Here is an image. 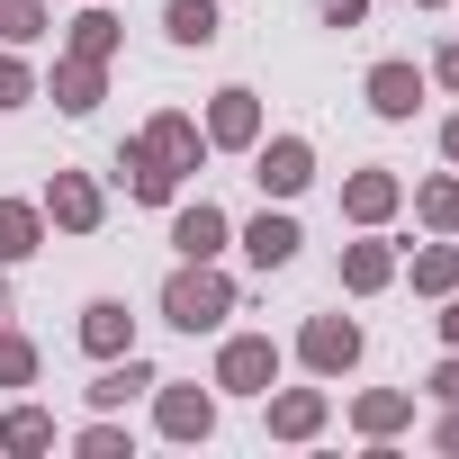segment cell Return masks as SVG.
I'll list each match as a JSON object with an SVG mask.
<instances>
[{"mask_svg": "<svg viewBox=\"0 0 459 459\" xmlns=\"http://www.w3.org/2000/svg\"><path fill=\"white\" fill-rule=\"evenodd\" d=\"M162 307H171V325H189V333H198V325H216V316H225V280H216V271H180Z\"/></svg>", "mask_w": 459, "mask_h": 459, "instance_id": "obj_1", "label": "cell"}, {"mask_svg": "<svg viewBox=\"0 0 459 459\" xmlns=\"http://www.w3.org/2000/svg\"><path fill=\"white\" fill-rule=\"evenodd\" d=\"M450 153H459V126H450Z\"/></svg>", "mask_w": 459, "mask_h": 459, "instance_id": "obj_20", "label": "cell"}, {"mask_svg": "<svg viewBox=\"0 0 459 459\" xmlns=\"http://www.w3.org/2000/svg\"><path fill=\"white\" fill-rule=\"evenodd\" d=\"M19 100H28V73H19V64H0V108H19Z\"/></svg>", "mask_w": 459, "mask_h": 459, "instance_id": "obj_15", "label": "cell"}, {"mask_svg": "<svg viewBox=\"0 0 459 459\" xmlns=\"http://www.w3.org/2000/svg\"><path fill=\"white\" fill-rule=\"evenodd\" d=\"M441 82H459V46H450V55H441Z\"/></svg>", "mask_w": 459, "mask_h": 459, "instance_id": "obj_18", "label": "cell"}, {"mask_svg": "<svg viewBox=\"0 0 459 459\" xmlns=\"http://www.w3.org/2000/svg\"><path fill=\"white\" fill-rule=\"evenodd\" d=\"M262 180L271 189H307V144H271L262 153Z\"/></svg>", "mask_w": 459, "mask_h": 459, "instance_id": "obj_7", "label": "cell"}, {"mask_svg": "<svg viewBox=\"0 0 459 459\" xmlns=\"http://www.w3.org/2000/svg\"><path fill=\"white\" fill-rule=\"evenodd\" d=\"M171 244H180V253H189V262H207V253H216V244H225V216H216V207H189V216H180V225H171Z\"/></svg>", "mask_w": 459, "mask_h": 459, "instance_id": "obj_3", "label": "cell"}, {"mask_svg": "<svg viewBox=\"0 0 459 459\" xmlns=\"http://www.w3.org/2000/svg\"><path fill=\"white\" fill-rule=\"evenodd\" d=\"M369 100H378V117H405V108L423 100V82H414L405 64H378V73H369Z\"/></svg>", "mask_w": 459, "mask_h": 459, "instance_id": "obj_2", "label": "cell"}, {"mask_svg": "<svg viewBox=\"0 0 459 459\" xmlns=\"http://www.w3.org/2000/svg\"><path fill=\"white\" fill-rule=\"evenodd\" d=\"M0 37H37V10H28V0H0Z\"/></svg>", "mask_w": 459, "mask_h": 459, "instance_id": "obj_13", "label": "cell"}, {"mask_svg": "<svg viewBox=\"0 0 459 459\" xmlns=\"http://www.w3.org/2000/svg\"><path fill=\"white\" fill-rule=\"evenodd\" d=\"M450 342H459V307H450Z\"/></svg>", "mask_w": 459, "mask_h": 459, "instance_id": "obj_19", "label": "cell"}, {"mask_svg": "<svg viewBox=\"0 0 459 459\" xmlns=\"http://www.w3.org/2000/svg\"><path fill=\"white\" fill-rule=\"evenodd\" d=\"M171 37L180 46H207L216 37V10H207V0H171Z\"/></svg>", "mask_w": 459, "mask_h": 459, "instance_id": "obj_9", "label": "cell"}, {"mask_svg": "<svg viewBox=\"0 0 459 459\" xmlns=\"http://www.w3.org/2000/svg\"><path fill=\"white\" fill-rule=\"evenodd\" d=\"M216 135H225V144L253 135V91H225V100H216Z\"/></svg>", "mask_w": 459, "mask_h": 459, "instance_id": "obj_10", "label": "cell"}, {"mask_svg": "<svg viewBox=\"0 0 459 459\" xmlns=\"http://www.w3.org/2000/svg\"><path fill=\"white\" fill-rule=\"evenodd\" d=\"M207 414H216V405H207V396H189V387H180V396L162 405V423H171L180 441H189V432H207Z\"/></svg>", "mask_w": 459, "mask_h": 459, "instance_id": "obj_11", "label": "cell"}, {"mask_svg": "<svg viewBox=\"0 0 459 459\" xmlns=\"http://www.w3.org/2000/svg\"><path fill=\"white\" fill-rule=\"evenodd\" d=\"M351 351H360V333H351V325H333V316L307 333V360H316V369H351Z\"/></svg>", "mask_w": 459, "mask_h": 459, "instance_id": "obj_5", "label": "cell"}, {"mask_svg": "<svg viewBox=\"0 0 459 459\" xmlns=\"http://www.w3.org/2000/svg\"><path fill=\"white\" fill-rule=\"evenodd\" d=\"M244 253H253L262 271H280V262L298 253V225H289V216H262V225H253V235H244Z\"/></svg>", "mask_w": 459, "mask_h": 459, "instance_id": "obj_4", "label": "cell"}, {"mask_svg": "<svg viewBox=\"0 0 459 459\" xmlns=\"http://www.w3.org/2000/svg\"><path fill=\"white\" fill-rule=\"evenodd\" d=\"M432 387H441V396H459V360H450V369H441V378H432Z\"/></svg>", "mask_w": 459, "mask_h": 459, "instance_id": "obj_17", "label": "cell"}, {"mask_svg": "<svg viewBox=\"0 0 459 459\" xmlns=\"http://www.w3.org/2000/svg\"><path fill=\"white\" fill-rule=\"evenodd\" d=\"M351 10H360V0H325V19H333V28H342V19H351Z\"/></svg>", "mask_w": 459, "mask_h": 459, "instance_id": "obj_16", "label": "cell"}, {"mask_svg": "<svg viewBox=\"0 0 459 459\" xmlns=\"http://www.w3.org/2000/svg\"><path fill=\"white\" fill-rule=\"evenodd\" d=\"M135 387H153V378H144V369H135V360H126V369H108V378H100V387H91V396H100V405H126V396H135Z\"/></svg>", "mask_w": 459, "mask_h": 459, "instance_id": "obj_12", "label": "cell"}, {"mask_svg": "<svg viewBox=\"0 0 459 459\" xmlns=\"http://www.w3.org/2000/svg\"><path fill=\"white\" fill-rule=\"evenodd\" d=\"M271 369H280V351H271V342H235V351H225V387H262Z\"/></svg>", "mask_w": 459, "mask_h": 459, "instance_id": "obj_6", "label": "cell"}, {"mask_svg": "<svg viewBox=\"0 0 459 459\" xmlns=\"http://www.w3.org/2000/svg\"><path fill=\"white\" fill-rule=\"evenodd\" d=\"M82 342H91V351H117V342H126V307H108V298H100V307L82 316Z\"/></svg>", "mask_w": 459, "mask_h": 459, "instance_id": "obj_8", "label": "cell"}, {"mask_svg": "<svg viewBox=\"0 0 459 459\" xmlns=\"http://www.w3.org/2000/svg\"><path fill=\"white\" fill-rule=\"evenodd\" d=\"M0 253H28V216L19 207H0Z\"/></svg>", "mask_w": 459, "mask_h": 459, "instance_id": "obj_14", "label": "cell"}]
</instances>
